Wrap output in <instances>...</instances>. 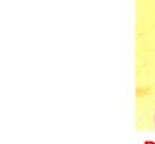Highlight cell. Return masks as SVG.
<instances>
[{
  "label": "cell",
  "instance_id": "1",
  "mask_svg": "<svg viewBox=\"0 0 155 144\" xmlns=\"http://www.w3.org/2000/svg\"><path fill=\"white\" fill-rule=\"evenodd\" d=\"M144 144H155V143H153V142H145Z\"/></svg>",
  "mask_w": 155,
  "mask_h": 144
}]
</instances>
